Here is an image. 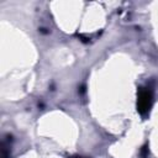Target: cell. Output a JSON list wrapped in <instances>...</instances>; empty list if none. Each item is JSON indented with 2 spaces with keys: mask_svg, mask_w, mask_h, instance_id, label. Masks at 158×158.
<instances>
[{
  "mask_svg": "<svg viewBox=\"0 0 158 158\" xmlns=\"http://www.w3.org/2000/svg\"><path fill=\"white\" fill-rule=\"evenodd\" d=\"M152 104V93L147 89L141 90L139 95H138V110L141 114H146Z\"/></svg>",
  "mask_w": 158,
  "mask_h": 158,
  "instance_id": "6da1fadb",
  "label": "cell"
}]
</instances>
